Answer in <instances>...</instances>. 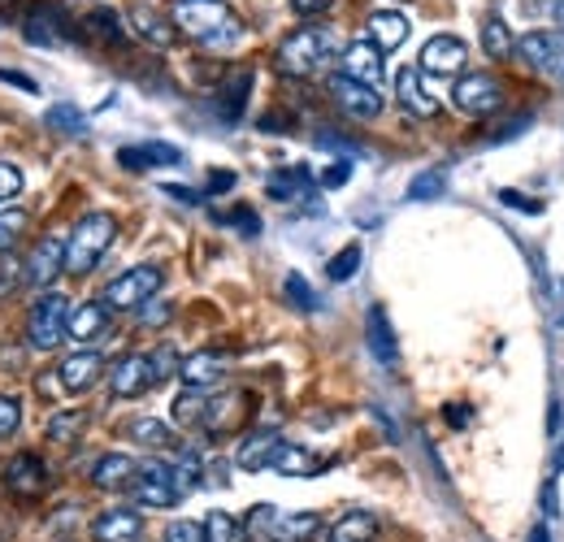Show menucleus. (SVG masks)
<instances>
[{"mask_svg":"<svg viewBox=\"0 0 564 542\" xmlns=\"http://www.w3.org/2000/svg\"><path fill=\"white\" fill-rule=\"evenodd\" d=\"M170 22H174V31H183L187 40H196L205 48H230L243 35V22L226 0H174Z\"/></svg>","mask_w":564,"mask_h":542,"instance_id":"1","label":"nucleus"},{"mask_svg":"<svg viewBox=\"0 0 564 542\" xmlns=\"http://www.w3.org/2000/svg\"><path fill=\"white\" fill-rule=\"evenodd\" d=\"M335 57H339V48H335V35H330V31H322V26H300V31H291L279 44L274 66H279L286 78H313V74H322V69L330 66Z\"/></svg>","mask_w":564,"mask_h":542,"instance_id":"2","label":"nucleus"},{"mask_svg":"<svg viewBox=\"0 0 564 542\" xmlns=\"http://www.w3.org/2000/svg\"><path fill=\"white\" fill-rule=\"evenodd\" d=\"M118 239V217L96 208V213H83L74 221L70 239H66V273L83 278L100 265V257L109 252V243Z\"/></svg>","mask_w":564,"mask_h":542,"instance_id":"3","label":"nucleus"},{"mask_svg":"<svg viewBox=\"0 0 564 542\" xmlns=\"http://www.w3.org/2000/svg\"><path fill=\"white\" fill-rule=\"evenodd\" d=\"M161 282H165V270L156 265V261H143V265H131V270H122L105 291H100V304L109 308V313H131V308H143L156 291H161Z\"/></svg>","mask_w":564,"mask_h":542,"instance_id":"4","label":"nucleus"},{"mask_svg":"<svg viewBox=\"0 0 564 542\" xmlns=\"http://www.w3.org/2000/svg\"><path fill=\"white\" fill-rule=\"evenodd\" d=\"M70 326V300L62 291H44L26 313V347L31 351H57Z\"/></svg>","mask_w":564,"mask_h":542,"instance_id":"5","label":"nucleus"},{"mask_svg":"<svg viewBox=\"0 0 564 542\" xmlns=\"http://www.w3.org/2000/svg\"><path fill=\"white\" fill-rule=\"evenodd\" d=\"M452 105H456L460 113H469V118H491L495 109L503 105V83H499L495 74H487V69L460 74L456 87H452Z\"/></svg>","mask_w":564,"mask_h":542,"instance_id":"6","label":"nucleus"},{"mask_svg":"<svg viewBox=\"0 0 564 542\" xmlns=\"http://www.w3.org/2000/svg\"><path fill=\"white\" fill-rule=\"evenodd\" d=\"M135 508H174L183 495L174 486V460H143L135 481H131Z\"/></svg>","mask_w":564,"mask_h":542,"instance_id":"7","label":"nucleus"},{"mask_svg":"<svg viewBox=\"0 0 564 542\" xmlns=\"http://www.w3.org/2000/svg\"><path fill=\"white\" fill-rule=\"evenodd\" d=\"M326 91H330V100H335L348 118H356V122H373V118L382 113V91H378V87H369V83H360V78H348L344 69H339V74H330Z\"/></svg>","mask_w":564,"mask_h":542,"instance_id":"8","label":"nucleus"},{"mask_svg":"<svg viewBox=\"0 0 564 542\" xmlns=\"http://www.w3.org/2000/svg\"><path fill=\"white\" fill-rule=\"evenodd\" d=\"M517 57L530 69L547 74V78H561L564 74V35L561 31H530L517 40Z\"/></svg>","mask_w":564,"mask_h":542,"instance_id":"9","label":"nucleus"},{"mask_svg":"<svg viewBox=\"0 0 564 542\" xmlns=\"http://www.w3.org/2000/svg\"><path fill=\"white\" fill-rule=\"evenodd\" d=\"M48 481H53V469L44 465L40 452H18V456L4 465V486H9V495H18V499H40V495L48 490Z\"/></svg>","mask_w":564,"mask_h":542,"instance_id":"10","label":"nucleus"},{"mask_svg":"<svg viewBox=\"0 0 564 542\" xmlns=\"http://www.w3.org/2000/svg\"><path fill=\"white\" fill-rule=\"evenodd\" d=\"M105 373H109V369H105V356H100L96 347H78V351H70V356L57 365V382H62V391H66V395H83V391H91Z\"/></svg>","mask_w":564,"mask_h":542,"instance_id":"11","label":"nucleus"},{"mask_svg":"<svg viewBox=\"0 0 564 542\" xmlns=\"http://www.w3.org/2000/svg\"><path fill=\"white\" fill-rule=\"evenodd\" d=\"M465 62H469V44L460 35H430L417 69L422 74H438V78H452V74L465 69Z\"/></svg>","mask_w":564,"mask_h":542,"instance_id":"12","label":"nucleus"},{"mask_svg":"<svg viewBox=\"0 0 564 542\" xmlns=\"http://www.w3.org/2000/svg\"><path fill=\"white\" fill-rule=\"evenodd\" d=\"M365 343L382 369H400V343H395L391 317L382 304H369V313H365Z\"/></svg>","mask_w":564,"mask_h":542,"instance_id":"13","label":"nucleus"},{"mask_svg":"<svg viewBox=\"0 0 564 542\" xmlns=\"http://www.w3.org/2000/svg\"><path fill=\"white\" fill-rule=\"evenodd\" d=\"M62 273H66V239L48 235V239H40L35 252L26 257V282H31V286H53Z\"/></svg>","mask_w":564,"mask_h":542,"instance_id":"14","label":"nucleus"},{"mask_svg":"<svg viewBox=\"0 0 564 542\" xmlns=\"http://www.w3.org/2000/svg\"><path fill=\"white\" fill-rule=\"evenodd\" d=\"M140 539H143L140 508H105L91 521V542H140Z\"/></svg>","mask_w":564,"mask_h":542,"instance_id":"15","label":"nucleus"},{"mask_svg":"<svg viewBox=\"0 0 564 542\" xmlns=\"http://www.w3.org/2000/svg\"><path fill=\"white\" fill-rule=\"evenodd\" d=\"M395 100L404 105L409 118H434L438 113V96L422 83V69L413 66L395 69Z\"/></svg>","mask_w":564,"mask_h":542,"instance_id":"16","label":"nucleus"},{"mask_svg":"<svg viewBox=\"0 0 564 542\" xmlns=\"http://www.w3.org/2000/svg\"><path fill=\"white\" fill-rule=\"evenodd\" d=\"M148 387H152V369H148V356H140V351L122 356V360L109 369V391H113V400H135Z\"/></svg>","mask_w":564,"mask_h":542,"instance_id":"17","label":"nucleus"},{"mask_svg":"<svg viewBox=\"0 0 564 542\" xmlns=\"http://www.w3.org/2000/svg\"><path fill=\"white\" fill-rule=\"evenodd\" d=\"M140 474V460L135 456H127V452H105V456H96V465H91V486L96 490H131V481Z\"/></svg>","mask_w":564,"mask_h":542,"instance_id":"18","label":"nucleus"},{"mask_svg":"<svg viewBox=\"0 0 564 542\" xmlns=\"http://www.w3.org/2000/svg\"><path fill=\"white\" fill-rule=\"evenodd\" d=\"M118 165L122 170H156V165H183V148H174V143H161V139H152V143H131V148H118Z\"/></svg>","mask_w":564,"mask_h":542,"instance_id":"19","label":"nucleus"},{"mask_svg":"<svg viewBox=\"0 0 564 542\" xmlns=\"http://www.w3.org/2000/svg\"><path fill=\"white\" fill-rule=\"evenodd\" d=\"M282 443H286V438L274 434V430H257V434H248V438L239 443L235 465H239L243 474H261V469H270V465H274V456H279Z\"/></svg>","mask_w":564,"mask_h":542,"instance_id":"20","label":"nucleus"},{"mask_svg":"<svg viewBox=\"0 0 564 542\" xmlns=\"http://www.w3.org/2000/svg\"><path fill=\"white\" fill-rule=\"evenodd\" d=\"M26 40L40 44V48L62 44L66 40V13L57 4H44V0L31 4V13H26Z\"/></svg>","mask_w":564,"mask_h":542,"instance_id":"21","label":"nucleus"},{"mask_svg":"<svg viewBox=\"0 0 564 542\" xmlns=\"http://www.w3.org/2000/svg\"><path fill=\"white\" fill-rule=\"evenodd\" d=\"M344 74L348 78H360V83H369V87H378L382 83V48L373 44V40H356L344 48Z\"/></svg>","mask_w":564,"mask_h":542,"instance_id":"22","label":"nucleus"},{"mask_svg":"<svg viewBox=\"0 0 564 542\" xmlns=\"http://www.w3.org/2000/svg\"><path fill=\"white\" fill-rule=\"evenodd\" d=\"M109 335V308L100 304V300H87V304H78L70 308V326H66V339L74 343H96Z\"/></svg>","mask_w":564,"mask_h":542,"instance_id":"23","label":"nucleus"},{"mask_svg":"<svg viewBox=\"0 0 564 542\" xmlns=\"http://www.w3.org/2000/svg\"><path fill=\"white\" fill-rule=\"evenodd\" d=\"M83 35L91 44H100V48H122L127 44V22H122L118 9H91L83 18Z\"/></svg>","mask_w":564,"mask_h":542,"instance_id":"24","label":"nucleus"},{"mask_svg":"<svg viewBox=\"0 0 564 542\" xmlns=\"http://www.w3.org/2000/svg\"><path fill=\"white\" fill-rule=\"evenodd\" d=\"M178 378L192 387V391H209L226 378V360L217 351H192L183 365H178Z\"/></svg>","mask_w":564,"mask_h":542,"instance_id":"25","label":"nucleus"},{"mask_svg":"<svg viewBox=\"0 0 564 542\" xmlns=\"http://www.w3.org/2000/svg\"><path fill=\"white\" fill-rule=\"evenodd\" d=\"M409 18L400 13V9H378V13H369V40L382 48V53H391V48H400L404 40H409Z\"/></svg>","mask_w":564,"mask_h":542,"instance_id":"26","label":"nucleus"},{"mask_svg":"<svg viewBox=\"0 0 564 542\" xmlns=\"http://www.w3.org/2000/svg\"><path fill=\"white\" fill-rule=\"evenodd\" d=\"M382 530V521L369 508H348L335 525H330V542H373Z\"/></svg>","mask_w":564,"mask_h":542,"instance_id":"27","label":"nucleus"},{"mask_svg":"<svg viewBox=\"0 0 564 542\" xmlns=\"http://www.w3.org/2000/svg\"><path fill=\"white\" fill-rule=\"evenodd\" d=\"M127 22H131V31H135L140 40H148L152 48H170V44H174V35H178V31H174V22H165V18H161V13H152L148 4H135V9L127 13Z\"/></svg>","mask_w":564,"mask_h":542,"instance_id":"28","label":"nucleus"},{"mask_svg":"<svg viewBox=\"0 0 564 542\" xmlns=\"http://www.w3.org/2000/svg\"><path fill=\"white\" fill-rule=\"evenodd\" d=\"M87 421H91L87 408H57V412L44 421V438H48V443H62V447H66V443H78L83 430H87Z\"/></svg>","mask_w":564,"mask_h":542,"instance_id":"29","label":"nucleus"},{"mask_svg":"<svg viewBox=\"0 0 564 542\" xmlns=\"http://www.w3.org/2000/svg\"><path fill=\"white\" fill-rule=\"evenodd\" d=\"M270 469H274V474H282V477H317L322 460H317L308 447H300V443H282Z\"/></svg>","mask_w":564,"mask_h":542,"instance_id":"30","label":"nucleus"},{"mask_svg":"<svg viewBox=\"0 0 564 542\" xmlns=\"http://www.w3.org/2000/svg\"><path fill=\"white\" fill-rule=\"evenodd\" d=\"M131 443H140L148 452H165L170 443H174V430L165 425V421H156V416H135V421H127V430H122Z\"/></svg>","mask_w":564,"mask_h":542,"instance_id":"31","label":"nucleus"},{"mask_svg":"<svg viewBox=\"0 0 564 542\" xmlns=\"http://www.w3.org/2000/svg\"><path fill=\"white\" fill-rule=\"evenodd\" d=\"M308 183H313V174H308L304 165H286V170H274V174L265 178V192H270L274 200H300V196L308 192Z\"/></svg>","mask_w":564,"mask_h":542,"instance_id":"32","label":"nucleus"},{"mask_svg":"<svg viewBox=\"0 0 564 542\" xmlns=\"http://www.w3.org/2000/svg\"><path fill=\"white\" fill-rule=\"evenodd\" d=\"M322 517L317 512H291V517H279L274 525V542H313L322 534Z\"/></svg>","mask_w":564,"mask_h":542,"instance_id":"33","label":"nucleus"},{"mask_svg":"<svg viewBox=\"0 0 564 542\" xmlns=\"http://www.w3.org/2000/svg\"><path fill=\"white\" fill-rule=\"evenodd\" d=\"M248 91H252V69H239L226 87H221V122H239L243 109H248Z\"/></svg>","mask_w":564,"mask_h":542,"instance_id":"34","label":"nucleus"},{"mask_svg":"<svg viewBox=\"0 0 564 542\" xmlns=\"http://www.w3.org/2000/svg\"><path fill=\"white\" fill-rule=\"evenodd\" d=\"M482 48H487V57H495V62H512L517 40H512V31H508L503 18H487L482 22Z\"/></svg>","mask_w":564,"mask_h":542,"instance_id":"35","label":"nucleus"},{"mask_svg":"<svg viewBox=\"0 0 564 542\" xmlns=\"http://www.w3.org/2000/svg\"><path fill=\"white\" fill-rule=\"evenodd\" d=\"M205 412H209V395L205 391H183L178 400H174V421L178 425H192V430H200L205 425Z\"/></svg>","mask_w":564,"mask_h":542,"instance_id":"36","label":"nucleus"},{"mask_svg":"<svg viewBox=\"0 0 564 542\" xmlns=\"http://www.w3.org/2000/svg\"><path fill=\"white\" fill-rule=\"evenodd\" d=\"M205 542H248V530H243V521H235L230 512H209L205 517Z\"/></svg>","mask_w":564,"mask_h":542,"instance_id":"37","label":"nucleus"},{"mask_svg":"<svg viewBox=\"0 0 564 542\" xmlns=\"http://www.w3.org/2000/svg\"><path fill=\"white\" fill-rule=\"evenodd\" d=\"M279 508L274 503H252L248 508V517H243V530H248V539H274V525H279Z\"/></svg>","mask_w":564,"mask_h":542,"instance_id":"38","label":"nucleus"},{"mask_svg":"<svg viewBox=\"0 0 564 542\" xmlns=\"http://www.w3.org/2000/svg\"><path fill=\"white\" fill-rule=\"evenodd\" d=\"M44 122H48L53 131H62V136H87V118H83V109H74V105H53V109L44 113Z\"/></svg>","mask_w":564,"mask_h":542,"instance_id":"39","label":"nucleus"},{"mask_svg":"<svg viewBox=\"0 0 564 542\" xmlns=\"http://www.w3.org/2000/svg\"><path fill=\"white\" fill-rule=\"evenodd\" d=\"M360 261H365L360 243H348V248H339V252L326 261V278H330V282H348V278L360 270Z\"/></svg>","mask_w":564,"mask_h":542,"instance_id":"40","label":"nucleus"},{"mask_svg":"<svg viewBox=\"0 0 564 542\" xmlns=\"http://www.w3.org/2000/svg\"><path fill=\"white\" fill-rule=\"evenodd\" d=\"M22 230H26V213L22 208H0V257L4 252H13V243L22 239Z\"/></svg>","mask_w":564,"mask_h":542,"instance_id":"41","label":"nucleus"},{"mask_svg":"<svg viewBox=\"0 0 564 542\" xmlns=\"http://www.w3.org/2000/svg\"><path fill=\"white\" fill-rule=\"evenodd\" d=\"M443 187H447V174L443 170H425L409 183V200H438Z\"/></svg>","mask_w":564,"mask_h":542,"instance_id":"42","label":"nucleus"},{"mask_svg":"<svg viewBox=\"0 0 564 542\" xmlns=\"http://www.w3.org/2000/svg\"><path fill=\"white\" fill-rule=\"evenodd\" d=\"M178 365H183V360H178V351H174V347H156V351L148 356V369H152V387H161L165 378H174V373H178Z\"/></svg>","mask_w":564,"mask_h":542,"instance_id":"43","label":"nucleus"},{"mask_svg":"<svg viewBox=\"0 0 564 542\" xmlns=\"http://www.w3.org/2000/svg\"><path fill=\"white\" fill-rule=\"evenodd\" d=\"M161 542H205V521H187V517H178V521L165 525Z\"/></svg>","mask_w":564,"mask_h":542,"instance_id":"44","label":"nucleus"},{"mask_svg":"<svg viewBox=\"0 0 564 542\" xmlns=\"http://www.w3.org/2000/svg\"><path fill=\"white\" fill-rule=\"evenodd\" d=\"M282 286H286V295H291V304H295V308H304V313H313V308H317V295H313V286L304 282V273H286V282H282Z\"/></svg>","mask_w":564,"mask_h":542,"instance_id":"45","label":"nucleus"},{"mask_svg":"<svg viewBox=\"0 0 564 542\" xmlns=\"http://www.w3.org/2000/svg\"><path fill=\"white\" fill-rule=\"evenodd\" d=\"M22 196V170L13 161H0V204H13Z\"/></svg>","mask_w":564,"mask_h":542,"instance_id":"46","label":"nucleus"},{"mask_svg":"<svg viewBox=\"0 0 564 542\" xmlns=\"http://www.w3.org/2000/svg\"><path fill=\"white\" fill-rule=\"evenodd\" d=\"M18 425H22V400L18 395H0V438L18 434Z\"/></svg>","mask_w":564,"mask_h":542,"instance_id":"47","label":"nucleus"},{"mask_svg":"<svg viewBox=\"0 0 564 542\" xmlns=\"http://www.w3.org/2000/svg\"><path fill=\"white\" fill-rule=\"evenodd\" d=\"M170 313H174V304L152 295V300L140 308V322H143V326H165V322H170Z\"/></svg>","mask_w":564,"mask_h":542,"instance_id":"48","label":"nucleus"},{"mask_svg":"<svg viewBox=\"0 0 564 542\" xmlns=\"http://www.w3.org/2000/svg\"><path fill=\"white\" fill-rule=\"evenodd\" d=\"M499 204L521 208V213H530V217H539V213H543V200H530L525 192H512V187H503V192H499Z\"/></svg>","mask_w":564,"mask_h":542,"instance_id":"49","label":"nucleus"},{"mask_svg":"<svg viewBox=\"0 0 564 542\" xmlns=\"http://www.w3.org/2000/svg\"><path fill=\"white\" fill-rule=\"evenodd\" d=\"M22 278H26V265H18V261H0V300H4Z\"/></svg>","mask_w":564,"mask_h":542,"instance_id":"50","label":"nucleus"},{"mask_svg":"<svg viewBox=\"0 0 564 542\" xmlns=\"http://www.w3.org/2000/svg\"><path fill=\"white\" fill-rule=\"evenodd\" d=\"M348 178H352V161H335L322 170V187H344Z\"/></svg>","mask_w":564,"mask_h":542,"instance_id":"51","label":"nucleus"},{"mask_svg":"<svg viewBox=\"0 0 564 542\" xmlns=\"http://www.w3.org/2000/svg\"><path fill=\"white\" fill-rule=\"evenodd\" d=\"M226 221L243 226V235H261V217H257L252 208H243V204H239V208H230V213H226Z\"/></svg>","mask_w":564,"mask_h":542,"instance_id":"52","label":"nucleus"},{"mask_svg":"<svg viewBox=\"0 0 564 542\" xmlns=\"http://www.w3.org/2000/svg\"><path fill=\"white\" fill-rule=\"evenodd\" d=\"M317 143H322V148H330V152H344V156H360V143L335 136V131H322V136H317Z\"/></svg>","mask_w":564,"mask_h":542,"instance_id":"53","label":"nucleus"},{"mask_svg":"<svg viewBox=\"0 0 564 542\" xmlns=\"http://www.w3.org/2000/svg\"><path fill=\"white\" fill-rule=\"evenodd\" d=\"M235 187V174L230 170H213L209 183H205V196H221V192H230Z\"/></svg>","mask_w":564,"mask_h":542,"instance_id":"54","label":"nucleus"},{"mask_svg":"<svg viewBox=\"0 0 564 542\" xmlns=\"http://www.w3.org/2000/svg\"><path fill=\"white\" fill-rule=\"evenodd\" d=\"M0 83H9V87H22V91H40V83H35L31 74H22V69H4V66H0Z\"/></svg>","mask_w":564,"mask_h":542,"instance_id":"55","label":"nucleus"},{"mask_svg":"<svg viewBox=\"0 0 564 542\" xmlns=\"http://www.w3.org/2000/svg\"><path fill=\"white\" fill-rule=\"evenodd\" d=\"M443 416H447V425H452V430L469 425V408H465V404H447V408H443Z\"/></svg>","mask_w":564,"mask_h":542,"instance_id":"56","label":"nucleus"},{"mask_svg":"<svg viewBox=\"0 0 564 542\" xmlns=\"http://www.w3.org/2000/svg\"><path fill=\"white\" fill-rule=\"evenodd\" d=\"M295 4V13H304V18H313V13H326L335 0H291Z\"/></svg>","mask_w":564,"mask_h":542,"instance_id":"57","label":"nucleus"},{"mask_svg":"<svg viewBox=\"0 0 564 542\" xmlns=\"http://www.w3.org/2000/svg\"><path fill=\"white\" fill-rule=\"evenodd\" d=\"M165 196H174V200H178V204H200V200H205L200 192H192V187H174V183L165 187Z\"/></svg>","mask_w":564,"mask_h":542,"instance_id":"58","label":"nucleus"},{"mask_svg":"<svg viewBox=\"0 0 564 542\" xmlns=\"http://www.w3.org/2000/svg\"><path fill=\"white\" fill-rule=\"evenodd\" d=\"M556 26H561V35H564V0H556Z\"/></svg>","mask_w":564,"mask_h":542,"instance_id":"59","label":"nucleus"},{"mask_svg":"<svg viewBox=\"0 0 564 542\" xmlns=\"http://www.w3.org/2000/svg\"><path fill=\"white\" fill-rule=\"evenodd\" d=\"M530 542H547V530H543V525H539V530H534V534H530Z\"/></svg>","mask_w":564,"mask_h":542,"instance_id":"60","label":"nucleus"},{"mask_svg":"<svg viewBox=\"0 0 564 542\" xmlns=\"http://www.w3.org/2000/svg\"><path fill=\"white\" fill-rule=\"evenodd\" d=\"M556 83H561V87H564V74H561V78H556Z\"/></svg>","mask_w":564,"mask_h":542,"instance_id":"61","label":"nucleus"}]
</instances>
